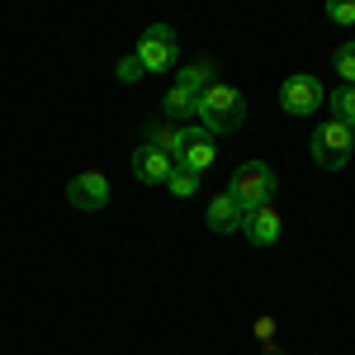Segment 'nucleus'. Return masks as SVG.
Masks as SVG:
<instances>
[{
  "mask_svg": "<svg viewBox=\"0 0 355 355\" xmlns=\"http://www.w3.org/2000/svg\"><path fill=\"white\" fill-rule=\"evenodd\" d=\"M194 114H199V128L204 133H237L246 119V95L237 90V85L227 81H214L204 95H199V105H194Z\"/></svg>",
  "mask_w": 355,
  "mask_h": 355,
  "instance_id": "f257e3e1",
  "label": "nucleus"
},
{
  "mask_svg": "<svg viewBox=\"0 0 355 355\" xmlns=\"http://www.w3.org/2000/svg\"><path fill=\"white\" fill-rule=\"evenodd\" d=\"M275 171L266 162H242L237 171H232V185H227V194L242 204V214H251V209H266V204H275Z\"/></svg>",
  "mask_w": 355,
  "mask_h": 355,
  "instance_id": "f03ea898",
  "label": "nucleus"
},
{
  "mask_svg": "<svg viewBox=\"0 0 355 355\" xmlns=\"http://www.w3.org/2000/svg\"><path fill=\"white\" fill-rule=\"evenodd\" d=\"M351 147H355L351 128L336 123V119H322L313 128V137H308V152H313V162L322 166V171H341V166L351 162Z\"/></svg>",
  "mask_w": 355,
  "mask_h": 355,
  "instance_id": "7ed1b4c3",
  "label": "nucleus"
},
{
  "mask_svg": "<svg viewBox=\"0 0 355 355\" xmlns=\"http://www.w3.org/2000/svg\"><path fill=\"white\" fill-rule=\"evenodd\" d=\"M175 53H180V38H175L171 24H152L133 48V57L142 62L147 76H152V71H171V67H175Z\"/></svg>",
  "mask_w": 355,
  "mask_h": 355,
  "instance_id": "20e7f679",
  "label": "nucleus"
},
{
  "mask_svg": "<svg viewBox=\"0 0 355 355\" xmlns=\"http://www.w3.org/2000/svg\"><path fill=\"white\" fill-rule=\"evenodd\" d=\"M110 194H114L110 190V175H105V171H95V166L67 180V204H71L76 214H100V209L110 204Z\"/></svg>",
  "mask_w": 355,
  "mask_h": 355,
  "instance_id": "39448f33",
  "label": "nucleus"
},
{
  "mask_svg": "<svg viewBox=\"0 0 355 355\" xmlns=\"http://www.w3.org/2000/svg\"><path fill=\"white\" fill-rule=\"evenodd\" d=\"M218 162V137L204 133L199 123H190L185 128V137H180V152H175V166H185V171H209V166Z\"/></svg>",
  "mask_w": 355,
  "mask_h": 355,
  "instance_id": "423d86ee",
  "label": "nucleus"
},
{
  "mask_svg": "<svg viewBox=\"0 0 355 355\" xmlns=\"http://www.w3.org/2000/svg\"><path fill=\"white\" fill-rule=\"evenodd\" d=\"M322 105V85H318V76H289V81L279 85V110L284 114H313Z\"/></svg>",
  "mask_w": 355,
  "mask_h": 355,
  "instance_id": "0eeeda50",
  "label": "nucleus"
},
{
  "mask_svg": "<svg viewBox=\"0 0 355 355\" xmlns=\"http://www.w3.org/2000/svg\"><path fill=\"white\" fill-rule=\"evenodd\" d=\"M204 223H209V232L227 237V232H242L246 214H242V204H237L232 194L223 190V194H214V199H209V209H204Z\"/></svg>",
  "mask_w": 355,
  "mask_h": 355,
  "instance_id": "6e6552de",
  "label": "nucleus"
},
{
  "mask_svg": "<svg viewBox=\"0 0 355 355\" xmlns=\"http://www.w3.org/2000/svg\"><path fill=\"white\" fill-rule=\"evenodd\" d=\"M128 166H133L137 185H166V175L175 171V162H171L166 152H157V147H147V142L133 152V162H128Z\"/></svg>",
  "mask_w": 355,
  "mask_h": 355,
  "instance_id": "1a4fd4ad",
  "label": "nucleus"
},
{
  "mask_svg": "<svg viewBox=\"0 0 355 355\" xmlns=\"http://www.w3.org/2000/svg\"><path fill=\"white\" fill-rule=\"evenodd\" d=\"M242 232L256 246H275V242H279V232H284V218H279V209H275V204H266V209H251V214H246Z\"/></svg>",
  "mask_w": 355,
  "mask_h": 355,
  "instance_id": "9d476101",
  "label": "nucleus"
},
{
  "mask_svg": "<svg viewBox=\"0 0 355 355\" xmlns=\"http://www.w3.org/2000/svg\"><path fill=\"white\" fill-rule=\"evenodd\" d=\"M185 128H190V123H171V119H157V123H147V147H157V152H166V157L175 162Z\"/></svg>",
  "mask_w": 355,
  "mask_h": 355,
  "instance_id": "9b49d317",
  "label": "nucleus"
},
{
  "mask_svg": "<svg viewBox=\"0 0 355 355\" xmlns=\"http://www.w3.org/2000/svg\"><path fill=\"white\" fill-rule=\"evenodd\" d=\"M175 85H180V90H190L194 100H199V95L214 85V62H190V67H180Z\"/></svg>",
  "mask_w": 355,
  "mask_h": 355,
  "instance_id": "f8f14e48",
  "label": "nucleus"
},
{
  "mask_svg": "<svg viewBox=\"0 0 355 355\" xmlns=\"http://www.w3.org/2000/svg\"><path fill=\"white\" fill-rule=\"evenodd\" d=\"M194 105H199V100H194L190 90H180V85H171V90H166V100H162V114L171 119V123H190Z\"/></svg>",
  "mask_w": 355,
  "mask_h": 355,
  "instance_id": "ddd939ff",
  "label": "nucleus"
},
{
  "mask_svg": "<svg viewBox=\"0 0 355 355\" xmlns=\"http://www.w3.org/2000/svg\"><path fill=\"white\" fill-rule=\"evenodd\" d=\"M327 105H331V119L346 123L351 137H355V85H336V90L327 95Z\"/></svg>",
  "mask_w": 355,
  "mask_h": 355,
  "instance_id": "4468645a",
  "label": "nucleus"
},
{
  "mask_svg": "<svg viewBox=\"0 0 355 355\" xmlns=\"http://www.w3.org/2000/svg\"><path fill=\"white\" fill-rule=\"evenodd\" d=\"M166 190L175 194V199H194V194H199V175L185 171V166H175V171L166 175Z\"/></svg>",
  "mask_w": 355,
  "mask_h": 355,
  "instance_id": "2eb2a0df",
  "label": "nucleus"
},
{
  "mask_svg": "<svg viewBox=\"0 0 355 355\" xmlns=\"http://www.w3.org/2000/svg\"><path fill=\"white\" fill-rule=\"evenodd\" d=\"M331 67H336V76H341V85H355V38L336 48V57H331Z\"/></svg>",
  "mask_w": 355,
  "mask_h": 355,
  "instance_id": "dca6fc26",
  "label": "nucleus"
},
{
  "mask_svg": "<svg viewBox=\"0 0 355 355\" xmlns=\"http://www.w3.org/2000/svg\"><path fill=\"white\" fill-rule=\"evenodd\" d=\"M114 71H119V81H128V85L147 76V71H142V62H137L133 53H128V57H119V67H114Z\"/></svg>",
  "mask_w": 355,
  "mask_h": 355,
  "instance_id": "f3484780",
  "label": "nucleus"
},
{
  "mask_svg": "<svg viewBox=\"0 0 355 355\" xmlns=\"http://www.w3.org/2000/svg\"><path fill=\"white\" fill-rule=\"evenodd\" d=\"M327 19H336V24H355V0H331Z\"/></svg>",
  "mask_w": 355,
  "mask_h": 355,
  "instance_id": "a211bd4d",
  "label": "nucleus"
},
{
  "mask_svg": "<svg viewBox=\"0 0 355 355\" xmlns=\"http://www.w3.org/2000/svg\"><path fill=\"white\" fill-rule=\"evenodd\" d=\"M256 336H261V341H270V336H275V322H270V318H256Z\"/></svg>",
  "mask_w": 355,
  "mask_h": 355,
  "instance_id": "6ab92c4d",
  "label": "nucleus"
}]
</instances>
